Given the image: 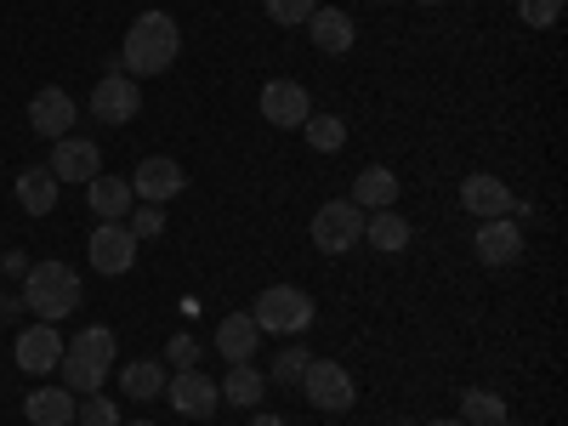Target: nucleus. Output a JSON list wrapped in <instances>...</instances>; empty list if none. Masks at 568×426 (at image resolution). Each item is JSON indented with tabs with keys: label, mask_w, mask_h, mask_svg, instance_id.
Listing matches in <instances>:
<instances>
[{
	"label": "nucleus",
	"mask_w": 568,
	"mask_h": 426,
	"mask_svg": "<svg viewBox=\"0 0 568 426\" xmlns=\"http://www.w3.org/2000/svg\"><path fill=\"white\" fill-rule=\"evenodd\" d=\"M307 114H313V103H307V85H302V80H267V85H262V120H267V125L302 131Z\"/></svg>",
	"instance_id": "1a4fd4ad"
},
{
	"label": "nucleus",
	"mask_w": 568,
	"mask_h": 426,
	"mask_svg": "<svg viewBox=\"0 0 568 426\" xmlns=\"http://www.w3.org/2000/svg\"><path fill=\"white\" fill-rule=\"evenodd\" d=\"M506 420V398L489 387H471L460 393V426H500Z\"/></svg>",
	"instance_id": "393cba45"
},
{
	"label": "nucleus",
	"mask_w": 568,
	"mask_h": 426,
	"mask_svg": "<svg viewBox=\"0 0 568 426\" xmlns=\"http://www.w3.org/2000/svg\"><path fill=\"white\" fill-rule=\"evenodd\" d=\"M262 12L273 23H284V29H296V23H307L318 12V0H262Z\"/></svg>",
	"instance_id": "c756f323"
},
{
	"label": "nucleus",
	"mask_w": 568,
	"mask_h": 426,
	"mask_svg": "<svg viewBox=\"0 0 568 426\" xmlns=\"http://www.w3.org/2000/svg\"><path fill=\"white\" fill-rule=\"evenodd\" d=\"M165 353H171V364H176V369H194V364H200V342H194V336H171V347H165Z\"/></svg>",
	"instance_id": "72a5a7b5"
},
{
	"label": "nucleus",
	"mask_w": 568,
	"mask_h": 426,
	"mask_svg": "<svg viewBox=\"0 0 568 426\" xmlns=\"http://www.w3.org/2000/svg\"><path fill=\"white\" fill-rule=\"evenodd\" d=\"M353 205H358V211H387V205H398V171H387V165L358 171V176H353Z\"/></svg>",
	"instance_id": "412c9836"
},
{
	"label": "nucleus",
	"mask_w": 568,
	"mask_h": 426,
	"mask_svg": "<svg viewBox=\"0 0 568 426\" xmlns=\"http://www.w3.org/2000/svg\"><path fill=\"white\" fill-rule=\"evenodd\" d=\"M131 426H154V420H131Z\"/></svg>",
	"instance_id": "ea45409f"
},
{
	"label": "nucleus",
	"mask_w": 568,
	"mask_h": 426,
	"mask_svg": "<svg viewBox=\"0 0 568 426\" xmlns=\"http://www.w3.org/2000/svg\"><path fill=\"white\" fill-rule=\"evenodd\" d=\"M85 256H91V267H98V273L120 278V273L136 267V233H131L125 222H98V227H91Z\"/></svg>",
	"instance_id": "0eeeda50"
},
{
	"label": "nucleus",
	"mask_w": 568,
	"mask_h": 426,
	"mask_svg": "<svg viewBox=\"0 0 568 426\" xmlns=\"http://www.w3.org/2000/svg\"><path fill=\"white\" fill-rule=\"evenodd\" d=\"M358 240H364V211L353 200H329L313 211V245L324 256H347Z\"/></svg>",
	"instance_id": "39448f33"
},
{
	"label": "nucleus",
	"mask_w": 568,
	"mask_h": 426,
	"mask_svg": "<svg viewBox=\"0 0 568 426\" xmlns=\"http://www.w3.org/2000/svg\"><path fill=\"white\" fill-rule=\"evenodd\" d=\"M433 426H460V420H433Z\"/></svg>",
	"instance_id": "58836bf2"
},
{
	"label": "nucleus",
	"mask_w": 568,
	"mask_h": 426,
	"mask_svg": "<svg viewBox=\"0 0 568 426\" xmlns=\"http://www.w3.org/2000/svg\"><path fill=\"white\" fill-rule=\"evenodd\" d=\"M517 18H524L529 29H551L562 18V0H517Z\"/></svg>",
	"instance_id": "2f4dec72"
},
{
	"label": "nucleus",
	"mask_w": 568,
	"mask_h": 426,
	"mask_svg": "<svg viewBox=\"0 0 568 426\" xmlns=\"http://www.w3.org/2000/svg\"><path fill=\"white\" fill-rule=\"evenodd\" d=\"M74 420H80V426H120V404L91 393V398H80V404H74Z\"/></svg>",
	"instance_id": "c85d7f7f"
},
{
	"label": "nucleus",
	"mask_w": 568,
	"mask_h": 426,
	"mask_svg": "<svg viewBox=\"0 0 568 426\" xmlns=\"http://www.w3.org/2000/svg\"><path fill=\"white\" fill-rule=\"evenodd\" d=\"M91 114H98L103 125H131L142 114V85L114 69L109 80H98V91H91Z\"/></svg>",
	"instance_id": "6e6552de"
},
{
	"label": "nucleus",
	"mask_w": 568,
	"mask_h": 426,
	"mask_svg": "<svg viewBox=\"0 0 568 426\" xmlns=\"http://www.w3.org/2000/svg\"><path fill=\"white\" fill-rule=\"evenodd\" d=\"M364 240H369V251L398 256V251H409V222L398 216V205H387V211H364Z\"/></svg>",
	"instance_id": "6ab92c4d"
},
{
	"label": "nucleus",
	"mask_w": 568,
	"mask_h": 426,
	"mask_svg": "<svg viewBox=\"0 0 568 426\" xmlns=\"http://www.w3.org/2000/svg\"><path fill=\"white\" fill-rule=\"evenodd\" d=\"M251 318H256L262 336H302V329H313L318 307H313L307 291H296V284H267L251 307Z\"/></svg>",
	"instance_id": "7ed1b4c3"
},
{
	"label": "nucleus",
	"mask_w": 568,
	"mask_h": 426,
	"mask_svg": "<svg viewBox=\"0 0 568 426\" xmlns=\"http://www.w3.org/2000/svg\"><path fill=\"white\" fill-rule=\"evenodd\" d=\"M160 398H171V409L187 415V420H211L216 404H222V387L211 382L205 369H176V375H165V393Z\"/></svg>",
	"instance_id": "423d86ee"
},
{
	"label": "nucleus",
	"mask_w": 568,
	"mask_h": 426,
	"mask_svg": "<svg viewBox=\"0 0 568 426\" xmlns=\"http://www.w3.org/2000/svg\"><path fill=\"white\" fill-rule=\"evenodd\" d=\"M29 125H34V136H45V142L69 136V125H74V98H69L63 85L34 91V98H29Z\"/></svg>",
	"instance_id": "ddd939ff"
},
{
	"label": "nucleus",
	"mask_w": 568,
	"mask_h": 426,
	"mask_svg": "<svg viewBox=\"0 0 568 426\" xmlns=\"http://www.w3.org/2000/svg\"><path fill=\"white\" fill-rule=\"evenodd\" d=\"M125 227L136 233V245H142V240H160V233H165V211H160V205H131Z\"/></svg>",
	"instance_id": "7c9ffc66"
},
{
	"label": "nucleus",
	"mask_w": 568,
	"mask_h": 426,
	"mask_svg": "<svg viewBox=\"0 0 568 426\" xmlns=\"http://www.w3.org/2000/svg\"><path fill=\"white\" fill-rule=\"evenodd\" d=\"M29 426H74V393L69 387H34L23 398Z\"/></svg>",
	"instance_id": "aec40b11"
},
{
	"label": "nucleus",
	"mask_w": 568,
	"mask_h": 426,
	"mask_svg": "<svg viewBox=\"0 0 568 426\" xmlns=\"http://www.w3.org/2000/svg\"><path fill=\"white\" fill-rule=\"evenodd\" d=\"M85 205H91V216H103V222H125L136 194H131L125 176H91L85 182Z\"/></svg>",
	"instance_id": "a211bd4d"
},
{
	"label": "nucleus",
	"mask_w": 568,
	"mask_h": 426,
	"mask_svg": "<svg viewBox=\"0 0 568 426\" xmlns=\"http://www.w3.org/2000/svg\"><path fill=\"white\" fill-rule=\"evenodd\" d=\"M216 353H222L227 364H251V358L262 353V329H256V318H251V313H227V318L216 324Z\"/></svg>",
	"instance_id": "f3484780"
},
{
	"label": "nucleus",
	"mask_w": 568,
	"mask_h": 426,
	"mask_svg": "<svg viewBox=\"0 0 568 426\" xmlns=\"http://www.w3.org/2000/svg\"><path fill=\"white\" fill-rule=\"evenodd\" d=\"M251 426H284L278 415H251Z\"/></svg>",
	"instance_id": "e433bc0d"
},
{
	"label": "nucleus",
	"mask_w": 568,
	"mask_h": 426,
	"mask_svg": "<svg viewBox=\"0 0 568 426\" xmlns=\"http://www.w3.org/2000/svg\"><path fill=\"white\" fill-rule=\"evenodd\" d=\"M222 404H240V409H256L262 404V375L251 364H233L227 382H222Z\"/></svg>",
	"instance_id": "a878e982"
},
{
	"label": "nucleus",
	"mask_w": 568,
	"mask_h": 426,
	"mask_svg": "<svg viewBox=\"0 0 568 426\" xmlns=\"http://www.w3.org/2000/svg\"><path fill=\"white\" fill-rule=\"evenodd\" d=\"M0 267H7L12 278H23V273H29V256H23V251H7V256H0Z\"/></svg>",
	"instance_id": "f704fd0d"
},
{
	"label": "nucleus",
	"mask_w": 568,
	"mask_h": 426,
	"mask_svg": "<svg viewBox=\"0 0 568 426\" xmlns=\"http://www.w3.org/2000/svg\"><path fill=\"white\" fill-rule=\"evenodd\" d=\"M296 382H302L307 404H313V409H324V415H342V409H353V404H358V382H353V369H347V364H336V358H307V369L296 375Z\"/></svg>",
	"instance_id": "20e7f679"
},
{
	"label": "nucleus",
	"mask_w": 568,
	"mask_h": 426,
	"mask_svg": "<svg viewBox=\"0 0 568 426\" xmlns=\"http://www.w3.org/2000/svg\"><path fill=\"white\" fill-rule=\"evenodd\" d=\"M23 307H34L40 324H58L80 307V273L69 262H34L23 273Z\"/></svg>",
	"instance_id": "f03ea898"
},
{
	"label": "nucleus",
	"mask_w": 568,
	"mask_h": 426,
	"mask_svg": "<svg viewBox=\"0 0 568 426\" xmlns=\"http://www.w3.org/2000/svg\"><path fill=\"white\" fill-rule=\"evenodd\" d=\"M500 426H517V420H500Z\"/></svg>",
	"instance_id": "a19ab883"
},
{
	"label": "nucleus",
	"mask_w": 568,
	"mask_h": 426,
	"mask_svg": "<svg viewBox=\"0 0 568 426\" xmlns=\"http://www.w3.org/2000/svg\"><path fill=\"white\" fill-rule=\"evenodd\" d=\"M182 52V29L171 12H142L131 29H125V45H120V74L131 80H154L176 63Z\"/></svg>",
	"instance_id": "f257e3e1"
},
{
	"label": "nucleus",
	"mask_w": 568,
	"mask_h": 426,
	"mask_svg": "<svg viewBox=\"0 0 568 426\" xmlns=\"http://www.w3.org/2000/svg\"><path fill=\"white\" fill-rule=\"evenodd\" d=\"M58 369H63V387H69L74 398H91V393H98V387L109 382V369H103V364H91V358H80L74 347H63Z\"/></svg>",
	"instance_id": "5701e85b"
},
{
	"label": "nucleus",
	"mask_w": 568,
	"mask_h": 426,
	"mask_svg": "<svg viewBox=\"0 0 568 426\" xmlns=\"http://www.w3.org/2000/svg\"><path fill=\"white\" fill-rule=\"evenodd\" d=\"M307 149L313 154H342V142H347V125L336 114H307Z\"/></svg>",
	"instance_id": "bb28decb"
},
{
	"label": "nucleus",
	"mask_w": 568,
	"mask_h": 426,
	"mask_svg": "<svg viewBox=\"0 0 568 426\" xmlns=\"http://www.w3.org/2000/svg\"><path fill=\"white\" fill-rule=\"evenodd\" d=\"M63 358V336L52 324H29L23 336H18V369L23 375H52Z\"/></svg>",
	"instance_id": "2eb2a0df"
},
{
	"label": "nucleus",
	"mask_w": 568,
	"mask_h": 426,
	"mask_svg": "<svg viewBox=\"0 0 568 426\" xmlns=\"http://www.w3.org/2000/svg\"><path fill=\"white\" fill-rule=\"evenodd\" d=\"M45 171H52L58 182H91V176H103V149L85 142V136H58Z\"/></svg>",
	"instance_id": "9d476101"
},
{
	"label": "nucleus",
	"mask_w": 568,
	"mask_h": 426,
	"mask_svg": "<svg viewBox=\"0 0 568 426\" xmlns=\"http://www.w3.org/2000/svg\"><path fill=\"white\" fill-rule=\"evenodd\" d=\"M58 176L45 171V165H29V171H18V205L29 211V216H52L58 211Z\"/></svg>",
	"instance_id": "4be33fe9"
},
{
	"label": "nucleus",
	"mask_w": 568,
	"mask_h": 426,
	"mask_svg": "<svg viewBox=\"0 0 568 426\" xmlns=\"http://www.w3.org/2000/svg\"><path fill=\"white\" fill-rule=\"evenodd\" d=\"M398 426H409V420H398Z\"/></svg>",
	"instance_id": "79ce46f5"
},
{
	"label": "nucleus",
	"mask_w": 568,
	"mask_h": 426,
	"mask_svg": "<svg viewBox=\"0 0 568 426\" xmlns=\"http://www.w3.org/2000/svg\"><path fill=\"white\" fill-rule=\"evenodd\" d=\"M18 313H23V302H18V296H0V318H18Z\"/></svg>",
	"instance_id": "c9c22d12"
},
{
	"label": "nucleus",
	"mask_w": 568,
	"mask_h": 426,
	"mask_svg": "<svg viewBox=\"0 0 568 426\" xmlns=\"http://www.w3.org/2000/svg\"><path fill=\"white\" fill-rule=\"evenodd\" d=\"M302 369H307V353H302V347H284L278 364H273V382H296Z\"/></svg>",
	"instance_id": "473e14b6"
},
{
	"label": "nucleus",
	"mask_w": 568,
	"mask_h": 426,
	"mask_svg": "<svg viewBox=\"0 0 568 426\" xmlns=\"http://www.w3.org/2000/svg\"><path fill=\"white\" fill-rule=\"evenodd\" d=\"M120 393H125V398H142V404L160 398V393H165V369H160L154 358L125 364V369H120Z\"/></svg>",
	"instance_id": "b1692460"
},
{
	"label": "nucleus",
	"mask_w": 568,
	"mask_h": 426,
	"mask_svg": "<svg viewBox=\"0 0 568 426\" xmlns=\"http://www.w3.org/2000/svg\"><path fill=\"white\" fill-rule=\"evenodd\" d=\"M460 205H466V216H478V222L511 216V187L500 176H489V171H471L460 182Z\"/></svg>",
	"instance_id": "f8f14e48"
},
{
	"label": "nucleus",
	"mask_w": 568,
	"mask_h": 426,
	"mask_svg": "<svg viewBox=\"0 0 568 426\" xmlns=\"http://www.w3.org/2000/svg\"><path fill=\"white\" fill-rule=\"evenodd\" d=\"M69 347H74L80 358H91V364H103V369H114V353H120L109 324H91V329H80V336H74Z\"/></svg>",
	"instance_id": "cd10ccee"
},
{
	"label": "nucleus",
	"mask_w": 568,
	"mask_h": 426,
	"mask_svg": "<svg viewBox=\"0 0 568 426\" xmlns=\"http://www.w3.org/2000/svg\"><path fill=\"white\" fill-rule=\"evenodd\" d=\"M420 7H444V0H420Z\"/></svg>",
	"instance_id": "4c0bfd02"
},
{
	"label": "nucleus",
	"mask_w": 568,
	"mask_h": 426,
	"mask_svg": "<svg viewBox=\"0 0 568 426\" xmlns=\"http://www.w3.org/2000/svg\"><path fill=\"white\" fill-rule=\"evenodd\" d=\"M187 187V171L176 165V160H165V154H154V160H142L136 165V176H131V194L142 200V205H165V200H176Z\"/></svg>",
	"instance_id": "9b49d317"
},
{
	"label": "nucleus",
	"mask_w": 568,
	"mask_h": 426,
	"mask_svg": "<svg viewBox=\"0 0 568 426\" xmlns=\"http://www.w3.org/2000/svg\"><path fill=\"white\" fill-rule=\"evenodd\" d=\"M307 40L318 45L324 58H342V52H353L358 29H353V18H347L342 7H318V12L307 18Z\"/></svg>",
	"instance_id": "dca6fc26"
},
{
	"label": "nucleus",
	"mask_w": 568,
	"mask_h": 426,
	"mask_svg": "<svg viewBox=\"0 0 568 426\" xmlns=\"http://www.w3.org/2000/svg\"><path fill=\"white\" fill-rule=\"evenodd\" d=\"M471 251H478V262H489V267H511L517 256H524V227H517L511 216L478 222V240H471Z\"/></svg>",
	"instance_id": "4468645a"
}]
</instances>
